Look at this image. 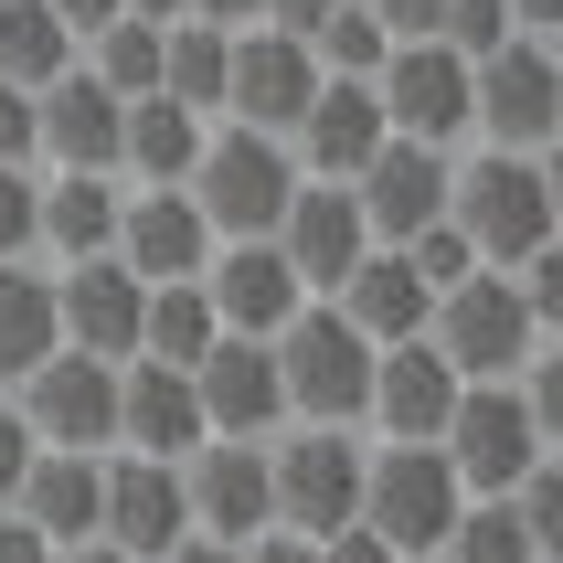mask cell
Wrapping results in <instances>:
<instances>
[{"label": "cell", "instance_id": "cell-4", "mask_svg": "<svg viewBox=\"0 0 563 563\" xmlns=\"http://www.w3.org/2000/svg\"><path fill=\"white\" fill-rule=\"evenodd\" d=\"M277 383H287V426H362V394H373V341L351 330L330 298L287 319L277 341Z\"/></svg>", "mask_w": 563, "mask_h": 563}, {"label": "cell", "instance_id": "cell-18", "mask_svg": "<svg viewBox=\"0 0 563 563\" xmlns=\"http://www.w3.org/2000/svg\"><path fill=\"white\" fill-rule=\"evenodd\" d=\"M181 500H191V532L213 542H245L277 521V500H266V437H202L181 457Z\"/></svg>", "mask_w": 563, "mask_h": 563}, {"label": "cell", "instance_id": "cell-28", "mask_svg": "<svg viewBox=\"0 0 563 563\" xmlns=\"http://www.w3.org/2000/svg\"><path fill=\"white\" fill-rule=\"evenodd\" d=\"M43 351H64L54 266H43V255H0V383H22Z\"/></svg>", "mask_w": 563, "mask_h": 563}, {"label": "cell", "instance_id": "cell-6", "mask_svg": "<svg viewBox=\"0 0 563 563\" xmlns=\"http://www.w3.org/2000/svg\"><path fill=\"white\" fill-rule=\"evenodd\" d=\"M191 202H202V223L223 234H277L287 191H298V159H287V139H266V128H234L213 118V139H202V159H191Z\"/></svg>", "mask_w": 563, "mask_h": 563}, {"label": "cell", "instance_id": "cell-1", "mask_svg": "<svg viewBox=\"0 0 563 563\" xmlns=\"http://www.w3.org/2000/svg\"><path fill=\"white\" fill-rule=\"evenodd\" d=\"M446 223L468 234L478 266H521V255L563 245V191H553V150H489L457 159V181H446Z\"/></svg>", "mask_w": 563, "mask_h": 563}, {"label": "cell", "instance_id": "cell-7", "mask_svg": "<svg viewBox=\"0 0 563 563\" xmlns=\"http://www.w3.org/2000/svg\"><path fill=\"white\" fill-rule=\"evenodd\" d=\"M362 426H298V437H266V500H277L287 532L330 542L341 521H362Z\"/></svg>", "mask_w": 563, "mask_h": 563}, {"label": "cell", "instance_id": "cell-13", "mask_svg": "<svg viewBox=\"0 0 563 563\" xmlns=\"http://www.w3.org/2000/svg\"><path fill=\"white\" fill-rule=\"evenodd\" d=\"M309 86H319V54L298 43V32H277V22H245V32H234V54H223V118H234V128L287 139L298 107H309Z\"/></svg>", "mask_w": 563, "mask_h": 563}, {"label": "cell", "instance_id": "cell-12", "mask_svg": "<svg viewBox=\"0 0 563 563\" xmlns=\"http://www.w3.org/2000/svg\"><path fill=\"white\" fill-rule=\"evenodd\" d=\"M446 181H457V150H437V139H383L351 170V202L373 223V245H415L426 223H446Z\"/></svg>", "mask_w": 563, "mask_h": 563}, {"label": "cell", "instance_id": "cell-41", "mask_svg": "<svg viewBox=\"0 0 563 563\" xmlns=\"http://www.w3.org/2000/svg\"><path fill=\"white\" fill-rule=\"evenodd\" d=\"M234 563H319V542H309V532H287V521H266V532L234 542Z\"/></svg>", "mask_w": 563, "mask_h": 563}, {"label": "cell", "instance_id": "cell-9", "mask_svg": "<svg viewBox=\"0 0 563 563\" xmlns=\"http://www.w3.org/2000/svg\"><path fill=\"white\" fill-rule=\"evenodd\" d=\"M11 405H22V426L43 446H86V457H107L118 446V362H96V351H43L22 383H0Z\"/></svg>", "mask_w": 563, "mask_h": 563}, {"label": "cell", "instance_id": "cell-34", "mask_svg": "<svg viewBox=\"0 0 563 563\" xmlns=\"http://www.w3.org/2000/svg\"><path fill=\"white\" fill-rule=\"evenodd\" d=\"M309 54H319V75H373V64L394 54V32H383L373 11H362V0H341V11H319Z\"/></svg>", "mask_w": 563, "mask_h": 563}, {"label": "cell", "instance_id": "cell-36", "mask_svg": "<svg viewBox=\"0 0 563 563\" xmlns=\"http://www.w3.org/2000/svg\"><path fill=\"white\" fill-rule=\"evenodd\" d=\"M510 32H521V22H510V0H446V11H437V43H457V54H489V43H510Z\"/></svg>", "mask_w": 563, "mask_h": 563}, {"label": "cell", "instance_id": "cell-30", "mask_svg": "<svg viewBox=\"0 0 563 563\" xmlns=\"http://www.w3.org/2000/svg\"><path fill=\"white\" fill-rule=\"evenodd\" d=\"M223 54H234V32H213V22H159V96H181V107L223 118Z\"/></svg>", "mask_w": 563, "mask_h": 563}, {"label": "cell", "instance_id": "cell-15", "mask_svg": "<svg viewBox=\"0 0 563 563\" xmlns=\"http://www.w3.org/2000/svg\"><path fill=\"white\" fill-rule=\"evenodd\" d=\"M202 298H213V319L245 330V341H277L287 319L309 309V287H298V266L277 255V234H223L213 266H202Z\"/></svg>", "mask_w": 563, "mask_h": 563}, {"label": "cell", "instance_id": "cell-19", "mask_svg": "<svg viewBox=\"0 0 563 563\" xmlns=\"http://www.w3.org/2000/svg\"><path fill=\"white\" fill-rule=\"evenodd\" d=\"M446 415H457V373H446V351L415 330V341H383L373 351V394H362V437H446Z\"/></svg>", "mask_w": 563, "mask_h": 563}, {"label": "cell", "instance_id": "cell-24", "mask_svg": "<svg viewBox=\"0 0 563 563\" xmlns=\"http://www.w3.org/2000/svg\"><path fill=\"white\" fill-rule=\"evenodd\" d=\"M330 309H341L351 330H362V341L383 351V341H415V330H426L437 287H426V277L405 266V245H373V255H362V266H351L341 287H330Z\"/></svg>", "mask_w": 563, "mask_h": 563}, {"label": "cell", "instance_id": "cell-14", "mask_svg": "<svg viewBox=\"0 0 563 563\" xmlns=\"http://www.w3.org/2000/svg\"><path fill=\"white\" fill-rule=\"evenodd\" d=\"M383 139H394V128H383L373 75H319L309 107H298V128H287V159H298V181H351Z\"/></svg>", "mask_w": 563, "mask_h": 563}, {"label": "cell", "instance_id": "cell-22", "mask_svg": "<svg viewBox=\"0 0 563 563\" xmlns=\"http://www.w3.org/2000/svg\"><path fill=\"white\" fill-rule=\"evenodd\" d=\"M32 107H43V170H118V118H128V96H107L86 75V64H64L54 86H32Z\"/></svg>", "mask_w": 563, "mask_h": 563}, {"label": "cell", "instance_id": "cell-44", "mask_svg": "<svg viewBox=\"0 0 563 563\" xmlns=\"http://www.w3.org/2000/svg\"><path fill=\"white\" fill-rule=\"evenodd\" d=\"M43 11H54V22H64V32H75V54H86L96 32L118 22V0H43Z\"/></svg>", "mask_w": 563, "mask_h": 563}, {"label": "cell", "instance_id": "cell-32", "mask_svg": "<svg viewBox=\"0 0 563 563\" xmlns=\"http://www.w3.org/2000/svg\"><path fill=\"white\" fill-rule=\"evenodd\" d=\"M437 563H553V553L532 542V521H521L510 489H500V500H468V510H457V532H446Z\"/></svg>", "mask_w": 563, "mask_h": 563}, {"label": "cell", "instance_id": "cell-20", "mask_svg": "<svg viewBox=\"0 0 563 563\" xmlns=\"http://www.w3.org/2000/svg\"><path fill=\"white\" fill-rule=\"evenodd\" d=\"M277 255L298 266V287L309 298H330V287L373 255V223H362V202H351V181H298L277 213Z\"/></svg>", "mask_w": 563, "mask_h": 563}, {"label": "cell", "instance_id": "cell-23", "mask_svg": "<svg viewBox=\"0 0 563 563\" xmlns=\"http://www.w3.org/2000/svg\"><path fill=\"white\" fill-rule=\"evenodd\" d=\"M118 446H139V457H191V446H202L191 373H170V362H118Z\"/></svg>", "mask_w": 563, "mask_h": 563}, {"label": "cell", "instance_id": "cell-3", "mask_svg": "<svg viewBox=\"0 0 563 563\" xmlns=\"http://www.w3.org/2000/svg\"><path fill=\"white\" fill-rule=\"evenodd\" d=\"M457 510H468V489H457V468H446V446L383 437L373 457H362V532H383L405 563H437L446 532H457Z\"/></svg>", "mask_w": 563, "mask_h": 563}, {"label": "cell", "instance_id": "cell-26", "mask_svg": "<svg viewBox=\"0 0 563 563\" xmlns=\"http://www.w3.org/2000/svg\"><path fill=\"white\" fill-rule=\"evenodd\" d=\"M118 202H128L118 170H43V234H32V255H54V266L107 255L118 245Z\"/></svg>", "mask_w": 563, "mask_h": 563}, {"label": "cell", "instance_id": "cell-40", "mask_svg": "<svg viewBox=\"0 0 563 563\" xmlns=\"http://www.w3.org/2000/svg\"><path fill=\"white\" fill-rule=\"evenodd\" d=\"M32 426H22V405H11V394H0V510H11V489H22V468H32Z\"/></svg>", "mask_w": 563, "mask_h": 563}, {"label": "cell", "instance_id": "cell-35", "mask_svg": "<svg viewBox=\"0 0 563 563\" xmlns=\"http://www.w3.org/2000/svg\"><path fill=\"white\" fill-rule=\"evenodd\" d=\"M32 234H43V170L11 159L0 170V255H32Z\"/></svg>", "mask_w": 563, "mask_h": 563}, {"label": "cell", "instance_id": "cell-2", "mask_svg": "<svg viewBox=\"0 0 563 563\" xmlns=\"http://www.w3.org/2000/svg\"><path fill=\"white\" fill-rule=\"evenodd\" d=\"M426 341L446 351V373H457V383H510L542 341H553V330H542L532 298L510 287V266H468L457 287H437V309H426Z\"/></svg>", "mask_w": 563, "mask_h": 563}, {"label": "cell", "instance_id": "cell-39", "mask_svg": "<svg viewBox=\"0 0 563 563\" xmlns=\"http://www.w3.org/2000/svg\"><path fill=\"white\" fill-rule=\"evenodd\" d=\"M32 150H43V107H32V86H0V170L32 159ZM32 170H43V159H32Z\"/></svg>", "mask_w": 563, "mask_h": 563}, {"label": "cell", "instance_id": "cell-48", "mask_svg": "<svg viewBox=\"0 0 563 563\" xmlns=\"http://www.w3.org/2000/svg\"><path fill=\"white\" fill-rule=\"evenodd\" d=\"M159 563H234V542H213V532H181Z\"/></svg>", "mask_w": 563, "mask_h": 563}, {"label": "cell", "instance_id": "cell-45", "mask_svg": "<svg viewBox=\"0 0 563 563\" xmlns=\"http://www.w3.org/2000/svg\"><path fill=\"white\" fill-rule=\"evenodd\" d=\"M0 563H64V553H54L43 532H32L22 510H0Z\"/></svg>", "mask_w": 563, "mask_h": 563}, {"label": "cell", "instance_id": "cell-37", "mask_svg": "<svg viewBox=\"0 0 563 563\" xmlns=\"http://www.w3.org/2000/svg\"><path fill=\"white\" fill-rule=\"evenodd\" d=\"M510 510L532 521V542H542V553H563V468H553V457H542V468L510 489Z\"/></svg>", "mask_w": 563, "mask_h": 563}, {"label": "cell", "instance_id": "cell-49", "mask_svg": "<svg viewBox=\"0 0 563 563\" xmlns=\"http://www.w3.org/2000/svg\"><path fill=\"white\" fill-rule=\"evenodd\" d=\"M510 22H521V32H553V22H563V0H510Z\"/></svg>", "mask_w": 563, "mask_h": 563}, {"label": "cell", "instance_id": "cell-46", "mask_svg": "<svg viewBox=\"0 0 563 563\" xmlns=\"http://www.w3.org/2000/svg\"><path fill=\"white\" fill-rule=\"evenodd\" d=\"M319 11H341V0H255V22L298 32V43H309V32H319Z\"/></svg>", "mask_w": 563, "mask_h": 563}, {"label": "cell", "instance_id": "cell-25", "mask_svg": "<svg viewBox=\"0 0 563 563\" xmlns=\"http://www.w3.org/2000/svg\"><path fill=\"white\" fill-rule=\"evenodd\" d=\"M202 139H213L202 107H181V96H159V86L128 96V118H118V181H191Z\"/></svg>", "mask_w": 563, "mask_h": 563}, {"label": "cell", "instance_id": "cell-47", "mask_svg": "<svg viewBox=\"0 0 563 563\" xmlns=\"http://www.w3.org/2000/svg\"><path fill=\"white\" fill-rule=\"evenodd\" d=\"M181 22H213V32H245L255 0H181Z\"/></svg>", "mask_w": 563, "mask_h": 563}, {"label": "cell", "instance_id": "cell-27", "mask_svg": "<svg viewBox=\"0 0 563 563\" xmlns=\"http://www.w3.org/2000/svg\"><path fill=\"white\" fill-rule=\"evenodd\" d=\"M96 468H107V457H86V446H32L11 510H22L54 553H64V542H96Z\"/></svg>", "mask_w": 563, "mask_h": 563}, {"label": "cell", "instance_id": "cell-21", "mask_svg": "<svg viewBox=\"0 0 563 563\" xmlns=\"http://www.w3.org/2000/svg\"><path fill=\"white\" fill-rule=\"evenodd\" d=\"M107 255H128V266H139V277H202V266H213V223H202V202H191L181 181H139L118 202V245Z\"/></svg>", "mask_w": 563, "mask_h": 563}, {"label": "cell", "instance_id": "cell-11", "mask_svg": "<svg viewBox=\"0 0 563 563\" xmlns=\"http://www.w3.org/2000/svg\"><path fill=\"white\" fill-rule=\"evenodd\" d=\"M181 532H191L181 457H139V446H107V468H96V542H118V553L159 563Z\"/></svg>", "mask_w": 563, "mask_h": 563}, {"label": "cell", "instance_id": "cell-38", "mask_svg": "<svg viewBox=\"0 0 563 563\" xmlns=\"http://www.w3.org/2000/svg\"><path fill=\"white\" fill-rule=\"evenodd\" d=\"M405 266H415L426 287H457V277L478 266V255H468V234H457V223H426V234L405 245Z\"/></svg>", "mask_w": 563, "mask_h": 563}, {"label": "cell", "instance_id": "cell-50", "mask_svg": "<svg viewBox=\"0 0 563 563\" xmlns=\"http://www.w3.org/2000/svg\"><path fill=\"white\" fill-rule=\"evenodd\" d=\"M64 563H139V553H118V542H64Z\"/></svg>", "mask_w": 563, "mask_h": 563}, {"label": "cell", "instance_id": "cell-42", "mask_svg": "<svg viewBox=\"0 0 563 563\" xmlns=\"http://www.w3.org/2000/svg\"><path fill=\"white\" fill-rule=\"evenodd\" d=\"M319 563H405V553H394L383 532H362V521H341V532L319 542Z\"/></svg>", "mask_w": 563, "mask_h": 563}, {"label": "cell", "instance_id": "cell-33", "mask_svg": "<svg viewBox=\"0 0 563 563\" xmlns=\"http://www.w3.org/2000/svg\"><path fill=\"white\" fill-rule=\"evenodd\" d=\"M75 64H86V75H96L107 96H150V86H159V22H139V11H118V22L96 32V43H86Z\"/></svg>", "mask_w": 563, "mask_h": 563}, {"label": "cell", "instance_id": "cell-43", "mask_svg": "<svg viewBox=\"0 0 563 563\" xmlns=\"http://www.w3.org/2000/svg\"><path fill=\"white\" fill-rule=\"evenodd\" d=\"M362 11H373L394 43H415V32H437V11H446V0H362Z\"/></svg>", "mask_w": 563, "mask_h": 563}, {"label": "cell", "instance_id": "cell-8", "mask_svg": "<svg viewBox=\"0 0 563 563\" xmlns=\"http://www.w3.org/2000/svg\"><path fill=\"white\" fill-rule=\"evenodd\" d=\"M446 468H457V489L468 500H500V489H521V478L553 457V437L532 426V405H521V383H457V415H446Z\"/></svg>", "mask_w": 563, "mask_h": 563}, {"label": "cell", "instance_id": "cell-29", "mask_svg": "<svg viewBox=\"0 0 563 563\" xmlns=\"http://www.w3.org/2000/svg\"><path fill=\"white\" fill-rule=\"evenodd\" d=\"M213 341H223V319H213V298H202V277H159L150 298H139V351H128V362H170V373H191Z\"/></svg>", "mask_w": 563, "mask_h": 563}, {"label": "cell", "instance_id": "cell-10", "mask_svg": "<svg viewBox=\"0 0 563 563\" xmlns=\"http://www.w3.org/2000/svg\"><path fill=\"white\" fill-rule=\"evenodd\" d=\"M373 96H383V128H394V139H437V150L468 139V54L437 43V32L394 43V54L373 64Z\"/></svg>", "mask_w": 563, "mask_h": 563}, {"label": "cell", "instance_id": "cell-31", "mask_svg": "<svg viewBox=\"0 0 563 563\" xmlns=\"http://www.w3.org/2000/svg\"><path fill=\"white\" fill-rule=\"evenodd\" d=\"M64 64H75V32L43 0H0V86H54Z\"/></svg>", "mask_w": 563, "mask_h": 563}, {"label": "cell", "instance_id": "cell-5", "mask_svg": "<svg viewBox=\"0 0 563 563\" xmlns=\"http://www.w3.org/2000/svg\"><path fill=\"white\" fill-rule=\"evenodd\" d=\"M468 139L489 150H553L563 139V64L553 32H510L468 64Z\"/></svg>", "mask_w": 563, "mask_h": 563}, {"label": "cell", "instance_id": "cell-16", "mask_svg": "<svg viewBox=\"0 0 563 563\" xmlns=\"http://www.w3.org/2000/svg\"><path fill=\"white\" fill-rule=\"evenodd\" d=\"M191 405H202V437H277L287 426V383H277V351L223 330L202 362H191Z\"/></svg>", "mask_w": 563, "mask_h": 563}, {"label": "cell", "instance_id": "cell-17", "mask_svg": "<svg viewBox=\"0 0 563 563\" xmlns=\"http://www.w3.org/2000/svg\"><path fill=\"white\" fill-rule=\"evenodd\" d=\"M139 298H150V277H139L128 255H75V266H54V319H64V351L128 362V351H139Z\"/></svg>", "mask_w": 563, "mask_h": 563}]
</instances>
